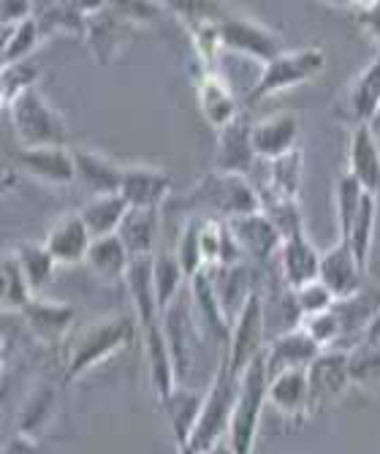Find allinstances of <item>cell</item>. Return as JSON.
Here are the masks:
<instances>
[{"label":"cell","mask_w":380,"mask_h":454,"mask_svg":"<svg viewBox=\"0 0 380 454\" xmlns=\"http://www.w3.org/2000/svg\"><path fill=\"white\" fill-rule=\"evenodd\" d=\"M139 324L128 316H106L79 326L66 343V381L84 376L88 370L128 346Z\"/></svg>","instance_id":"6da1fadb"},{"label":"cell","mask_w":380,"mask_h":454,"mask_svg":"<svg viewBox=\"0 0 380 454\" xmlns=\"http://www.w3.org/2000/svg\"><path fill=\"white\" fill-rule=\"evenodd\" d=\"M9 126L19 147H68V129L63 114L50 104V98L38 88L17 96L12 104L4 106Z\"/></svg>","instance_id":"7a4b0ae2"},{"label":"cell","mask_w":380,"mask_h":454,"mask_svg":"<svg viewBox=\"0 0 380 454\" xmlns=\"http://www.w3.org/2000/svg\"><path fill=\"white\" fill-rule=\"evenodd\" d=\"M239 384L242 379L231 373L229 359L226 354H221V364L213 376V384L206 389L204 397V411H201V419L190 435V449L204 454L213 446L229 441V430H231V417H234V408L239 400Z\"/></svg>","instance_id":"3957f363"},{"label":"cell","mask_w":380,"mask_h":454,"mask_svg":"<svg viewBox=\"0 0 380 454\" xmlns=\"http://www.w3.org/2000/svg\"><path fill=\"white\" fill-rule=\"evenodd\" d=\"M188 201L213 213L209 218H221V221H231L261 210V196L259 188L252 185V180L226 172L204 175L198 185L188 193Z\"/></svg>","instance_id":"277c9868"},{"label":"cell","mask_w":380,"mask_h":454,"mask_svg":"<svg viewBox=\"0 0 380 454\" xmlns=\"http://www.w3.org/2000/svg\"><path fill=\"white\" fill-rule=\"evenodd\" d=\"M267 405H269V376H267V356L261 354L250 362L239 384V400L229 430V443L234 454H252L259 422Z\"/></svg>","instance_id":"5b68a950"},{"label":"cell","mask_w":380,"mask_h":454,"mask_svg":"<svg viewBox=\"0 0 380 454\" xmlns=\"http://www.w3.org/2000/svg\"><path fill=\"white\" fill-rule=\"evenodd\" d=\"M326 68V55L315 47L307 50H285L280 58L267 63L261 68V76L256 79V85L247 93V106L261 104L277 93H285L291 88H299L305 82L315 79Z\"/></svg>","instance_id":"8992f818"},{"label":"cell","mask_w":380,"mask_h":454,"mask_svg":"<svg viewBox=\"0 0 380 454\" xmlns=\"http://www.w3.org/2000/svg\"><path fill=\"white\" fill-rule=\"evenodd\" d=\"M218 35L221 47L237 55H247L259 63H272L285 52L280 33L267 27L264 22L244 17V14H223L218 17Z\"/></svg>","instance_id":"52a82bcc"},{"label":"cell","mask_w":380,"mask_h":454,"mask_svg":"<svg viewBox=\"0 0 380 454\" xmlns=\"http://www.w3.org/2000/svg\"><path fill=\"white\" fill-rule=\"evenodd\" d=\"M267 343H269V338H267V326H264V294L256 288V294L247 300L244 310L237 316L234 329H231V343L226 351L231 373L242 379L250 362L267 351Z\"/></svg>","instance_id":"ba28073f"},{"label":"cell","mask_w":380,"mask_h":454,"mask_svg":"<svg viewBox=\"0 0 380 454\" xmlns=\"http://www.w3.org/2000/svg\"><path fill=\"white\" fill-rule=\"evenodd\" d=\"M134 22L125 20L114 4H109L104 12L88 17V27H84V41L96 58L98 66H109L117 60V55L125 50V44L131 41L134 33Z\"/></svg>","instance_id":"9c48e42d"},{"label":"cell","mask_w":380,"mask_h":454,"mask_svg":"<svg viewBox=\"0 0 380 454\" xmlns=\"http://www.w3.org/2000/svg\"><path fill=\"white\" fill-rule=\"evenodd\" d=\"M307 381H310L313 411L334 403L353 384L351 381V351H340V348L323 351L307 367Z\"/></svg>","instance_id":"30bf717a"},{"label":"cell","mask_w":380,"mask_h":454,"mask_svg":"<svg viewBox=\"0 0 380 454\" xmlns=\"http://www.w3.org/2000/svg\"><path fill=\"white\" fill-rule=\"evenodd\" d=\"M244 259H250L252 264L267 267L272 259L280 256V247H283V237L277 231V226L259 210V213H250V215H239L229 221Z\"/></svg>","instance_id":"8fae6325"},{"label":"cell","mask_w":380,"mask_h":454,"mask_svg":"<svg viewBox=\"0 0 380 454\" xmlns=\"http://www.w3.org/2000/svg\"><path fill=\"white\" fill-rule=\"evenodd\" d=\"M215 158H218L215 172L250 177L259 155H256V147H252V122L247 120V114H239L231 126L218 131Z\"/></svg>","instance_id":"7c38bea8"},{"label":"cell","mask_w":380,"mask_h":454,"mask_svg":"<svg viewBox=\"0 0 380 454\" xmlns=\"http://www.w3.org/2000/svg\"><path fill=\"white\" fill-rule=\"evenodd\" d=\"M17 167L44 185H71L76 183V163L74 150L68 147H17Z\"/></svg>","instance_id":"4fadbf2b"},{"label":"cell","mask_w":380,"mask_h":454,"mask_svg":"<svg viewBox=\"0 0 380 454\" xmlns=\"http://www.w3.org/2000/svg\"><path fill=\"white\" fill-rule=\"evenodd\" d=\"M172 193V180L158 167L144 163H128L122 169L120 196L128 201V207L139 210H163V201Z\"/></svg>","instance_id":"5bb4252c"},{"label":"cell","mask_w":380,"mask_h":454,"mask_svg":"<svg viewBox=\"0 0 380 454\" xmlns=\"http://www.w3.org/2000/svg\"><path fill=\"white\" fill-rule=\"evenodd\" d=\"M364 275L367 272L361 270V264L353 256L348 242H337L329 247V251H323L318 280L337 297V302L351 300L353 294H359L364 288Z\"/></svg>","instance_id":"9a60e30c"},{"label":"cell","mask_w":380,"mask_h":454,"mask_svg":"<svg viewBox=\"0 0 380 454\" xmlns=\"http://www.w3.org/2000/svg\"><path fill=\"white\" fill-rule=\"evenodd\" d=\"M299 134H302V120L297 114L293 112L275 114L252 122V147H256L259 160L272 163L291 155L293 150H299Z\"/></svg>","instance_id":"2e32d148"},{"label":"cell","mask_w":380,"mask_h":454,"mask_svg":"<svg viewBox=\"0 0 380 454\" xmlns=\"http://www.w3.org/2000/svg\"><path fill=\"white\" fill-rule=\"evenodd\" d=\"M190 305H193V313H196V326L201 329V333L206 338H213L218 340L226 351H229V343H231V318L226 316L218 294H215V288L213 283H209L206 272H198L190 283Z\"/></svg>","instance_id":"e0dca14e"},{"label":"cell","mask_w":380,"mask_h":454,"mask_svg":"<svg viewBox=\"0 0 380 454\" xmlns=\"http://www.w3.org/2000/svg\"><path fill=\"white\" fill-rule=\"evenodd\" d=\"M323 354V348L305 333V329H293V333H285L275 340L267 343V376L277 379L288 370H307L318 356Z\"/></svg>","instance_id":"ac0fdd59"},{"label":"cell","mask_w":380,"mask_h":454,"mask_svg":"<svg viewBox=\"0 0 380 454\" xmlns=\"http://www.w3.org/2000/svg\"><path fill=\"white\" fill-rule=\"evenodd\" d=\"M277 259H280V280L288 288H302V286L318 280L323 254L315 247V242L307 237V231H302V234L283 242Z\"/></svg>","instance_id":"d6986e66"},{"label":"cell","mask_w":380,"mask_h":454,"mask_svg":"<svg viewBox=\"0 0 380 454\" xmlns=\"http://www.w3.org/2000/svg\"><path fill=\"white\" fill-rule=\"evenodd\" d=\"M44 245L50 247V254L55 256L58 264L71 267V264H79V262L88 259V251L93 245V234L79 213H66L47 231Z\"/></svg>","instance_id":"ffe728a7"},{"label":"cell","mask_w":380,"mask_h":454,"mask_svg":"<svg viewBox=\"0 0 380 454\" xmlns=\"http://www.w3.org/2000/svg\"><path fill=\"white\" fill-rule=\"evenodd\" d=\"M209 283H213L215 294L226 310V316L231 318V324L237 321V316L244 310L247 300L256 294V283H252V270L247 262L234 264V267H206L204 270Z\"/></svg>","instance_id":"44dd1931"},{"label":"cell","mask_w":380,"mask_h":454,"mask_svg":"<svg viewBox=\"0 0 380 454\" xmlns=\"http://www.w3.org/2000/svg\"><path fill=\"white\" fill-rule=\"evenodd\" d=\"M74 163H76V183L84 191H90V199L106 196V193H120L125 167L114 163L109 155H104L98 150L79 147V150H74Z\"/></svg>","instance_id":"7402d4cb"},{"label":"cell","mask_w":380,"mask_h":454,"mask_svg":"<svg viewBox=\"0 0 380 454\" xmlns=\"http://www.w3.org/2000/svg\"><path fill=\"white\" fill-rule=\"evenodd\" d=\"M196 96H198V106L204 120L213 129L223 131L226 126L242 114L234 90L229 88V82H223L215 71H204L196 82Z\"/></svg>","instance_id":"603a6c76"},{"label":"cell","mask_w":380,"mask_h":454,"mask_svg":"<svg viewBox=\"0 0 380 454\" xmlns=\"http://www.w3.org/2000/svg\"><path fill=\"white\" fill-rule=\"evenodd\" d=\"M269 405L285 419H305L313 414V397L307 370H288V373L269 379Z\"/></svg>","instance_id":"cb8c5ba5"},{"label":"cell","mask_w":380,"mask_h":454,"mask_svg":"<svg viewBox=\"0 0 380 454\" xmlns=\"http://www.w3.org/2000/svg\"><path fill=\"white\" fill-rule=\"evenodd\" d=\"M364 191L375 193L380 191V142L372 126H356L351 134L348 147V169Z\"/></svg>","instance_id":"d4e9b609"},{"label":"cell","mask_w":380,"mask_h":454,"mask_svg":"<svg viewBox=\"0 0 380 454\" xmlns=\"http://www.w3.org/2000/svg\"><path fill=\"white\" fill-rule=\"evenodd\" d=\"M25 324L30 326V333H35L41 340L58 343L71 333V326L76 321V313L66 302H52L47 297H33V302L19 313Z\"/></svg>","instance_id":"484cf974"},{"label":"cell","mask_w":380,"mask_h":454,"mask_svg":"<svg viewBox=\"0 0 380 454\" xmlns=\"http://www.w3.org/2000/svg\"><path fill=\"white\" fill-rule=\"evenodd\" d=\"M348 117L356 126H372L375 114L380 112V55L351 82L345 96Z\"/></svg>","instance_id":"4316f807"},{"label":"cell","mask_w":380,"mask_h":454,"mask_svg":"<svg viewBox=\"0 0 380 454\" xmlns=\"http://www.w3.org/2000/svg\"><path fill=\"white\" fill-rule=\"evenodd\" d=\"M204 397H206V392L188 389V387L177 384L172 395H168L166 400H160L166 417H168V425H172V433H174L180 446L190 443V435H193V430L201 419V411H204Z\"/></svg>","instance_id":"83f0119b"},{"label":"cell","mask_w":380,"mask_h":454,"mask_svg":"<svg viewBox=\"0 0 380 454\" xmlns=\"http://www.w3.org/2000/svg\"><path fill=\"white\" fill-rule=\"evenodd\" d=\"M158 234H160V210H139V207L128 210V215H125V221L117 231L122 245L128 247L131 259L155 256Z\"/></svg>","instance_id":"f1b7e54d"},{"label":"cell","mask_w":380,"mask_h":454,"mask_svg":"<svg viewBox=\"0 0 380 454\" xmlns=\"http://www.w3.org/2000/svg\"><path fill=\"white\" fill-rule=\"evenodd\" d=\"M128 201H125L120 193H106V196H93L84 201V207L79 210L81 221L88 223L93 239L98 237H112L120 231L125 215H128Z\"/></svg>","instance_id":"f546056e"},{"label":"cell","mask_w":380,"mask_h":454,"mask_svg":"<svg viewBox=\"0 0 380 454\" xmlns=\"http://www.w3.org/2000/svg\"><path fill=\"white\" fill-rule=\"evenodd\" d=\"M131 262L134 259L128 254V247L122 245V239L117 234L93 239L88 259H84V264H88L98 278L122 280V283H125V275H128V270H131Z\"/></svg>","instance_id":"4dcf8cb0"},{"label":"cell","mask_w":380,"mask_h":454,"mask_svg":"<svg viewBox=\"0 0 380 454\" xmlns=\"http://www.w3.org/2000/svg\"><path fill=\"white\" fill-rule=\"evenodd\" d=\"M302 324H305V316L299 310L293 288H288L283 283L280 292H272L269 297L264 294V326H267L269 340H275L285 333H293V329H302Z\"/></svg>","instance_id":"1f68e13d"},{"label":"cell","mask_w":380,"mask_h":454,"mask_svg":"<svg viewBox=\"0 0 380 454\" xmlns=\"http://www.w3.org/2000/svg\"><path fill=\"white\" fill-rule=\"evenodd\" d=\"M152 286H155V297L163 313L185 292L188 278L174 251H158L152 256Z\"/></svg>","instance_id":"d6a6232c"},{"label":"cell","mask_w":380,"mask_h":454,"mask_svg":"<svg viewBox=\"0 0 380 454\" xmlns=\"http://www.w3.org/2000/svg\"><path fill=\"white\" fill-rule=\"evenodd\" d=\"M12 254L17 256V262H19V267H22V272H25L30 288H33V294L41 297V292L50 286L55 270L60 267L55 262V256L50 254V247L44 242H30L27 239V242H17L12 247Z\"/></svg>","instance_id":"836d02e7"},{"label":"cell","mask_w":380,"mask_h":454,"mask_svg":"<svg viewBox=\"0 0 380 454\" xmlns=\"http://www.w3.org/2000/svg\"><path fill=\"white\" fill-rule=\"evenodd\" d=\"M259 196H280V199H299L302 188V147L293 150L291 155L272 160L267 183L256 185Z\"/></svg>","instance_id":"e575fe53"},{"label":"cell","mask_w":380,"mask_h":454,"mask_svg":"<svg viewBox=\"0 0 380 454\" xmlns=\"http://www.w3.org/2000/svg\"><path fill=\"white\" fill-rule=\"evenodd\" d=\"M364 191L361 183L351 175L343 172L334 183V213H337V231H340V242H348L351 229L356 223V215L361 210V201H364Z\"/></svg>","instance_id":"d590c367"},{"label":"cell","mask_w":380,"mask_h":454,"mask_svg":"<svg viewBox=\"0 0 380 454\" xmlns=\"http://www.w3.org/2000/svg\"><path fill=\"white\" fill-rule=\"evenodd\" d=\"M35 20L47 38L55 33L84 35V27H88V20L76 9V4H38Z\"/></svg>","instance_id":"8d00e7d4"},{"label":"cell","mask_w":380,"mask_h":454,"mask_svg":"<svg viewBox=\"0 0 380 454\" xmlns=\"http://www.w3.org/2000/svg\"><path fill=\"white\" fill-rule=\"evenodd\" d=\"M47 35H44V30H41L35 17L12 27V30H4V68L30 60V55L38 50V44Z\"/></svg>","instance_id":"74e56055"},{"label":"cell","mask_w":380,"mask_h":454,"mask_svg":"<svg viewBox=\"0 0 380 454\" xmlns=\"http://www.w3.org/2000/svg\"><path fill=\"white\" fill-rule=\"evenodd\" d=\"M375 223H377V196L375 193H364V201H361V210L356 215V223L351 229V237H348V245L353 256L359 259L361 270L367 272V264H369V254H372V239H375Z\"/></svg>","instance_id":"f35d334b"},{"label":"cell","mask_w":380,"mask_h":454,"mask_svg":"<svg viewBox=\"0 0 380 454\" xmlns=\"http://www.w3.org/2000/svg\"><path fill=\"white\" fill-rule=\"evenodd\" d=\"M0 275H4V310L6 313H22L30 302H33V288L17 262V256L12 251L4 254V267H0Z\"/></svg>","instance_id":"ab89813d"},{"label":"cell","mask_w":380,"mask_h":454,"mask_svg":"<svg viewBox=\"0 0 380 454\" xmlns=\"http://www.w3.org/2000/svg\"><path fill=\"white\" fill-rule=\"evenodd\" d=\"M204 221L206 218H190L185 221L180 237H177V247H174V254L185 270V278L188 283L206 270V262H204V247H201V231H204Z\"/></svg>","instance_id":"60d3db41"},{"label":"cell","mask_w":380,"mask_h":454,"mask_svg":"<svg viewBox=\"0 0 380 454\" xmlns=\"http://www.w3.org/2000/svg\"><path fill=\"white\" fill-rule=\"evenodd\" d=\"M261 213H264V215L277 226V231H280L283 242L305 231V221H302L299 199L261 196Z\"/></svg>","instance_id":"b9f144b4"},{"label":"cell","mask_w":380,"mask_h":454,"mask_svg":"<svg viewBox=\"0 0 380 454\" xmlns=\"http://www.w3.org/2000/svg\"><path fill=\"white\" fill-rule=\"evenodd\" d=\"M55 411V389L52 387H41L22 408L19 414V433L22 435H38L41 430H44V425L50 422Z\"/></svg>","instance_id":"7bdbcfd3"},{"label":"cell","mask_w":380,"mask_h":454,"mask_svg":"<svg viewBox=\"0 0 380 454\" xmlns=\"http://www.w3.org/2000/svg\"><path fill=\"white\" fill-rule=\"evenodd\" d=\"M351 381L361 389H380V346H356L351 351Z\"/></svg>","instance_id":"ee69618b"},{"label":"cell","mask_w":380,"mask_h":454,"mask_svg":"<svg viewBox=\"0 0 380 454\" xmlns=\"http://www.w3.org/2000/svg\"><path fill=\"white\" fill-rule=\"evenodd\" d=\"M302 329H305V333H307L323 351L337 348V346L343 343V321H340V316H337L334 308L326 310V313H318V316L305 318Z\"/></svg>","instance_id":"f6af8a7d"},{"label":"cell","mask_w":380,"mask_h":454,"mask_svg":"<svg viewBox=\"0 0 380 454\" xmlns=\"http://www.w3.org/2000/svg\"><path fill=\"white\" fill-rule=\"evenodd\" d=\"M38 66L33 60H25V63H14V66H6L4 68V106L12 104L17 96L38 88Z\"/></svg>","instance_id":"bcb514c9"},{"label":"cell","mask_w":380,"mask_h":454,"mask_svg":"<svg viewBox=\"0 0 380 454\" xmlns=\"http://www.w3.org/2000/svg\"><path fill=\"white\" fill-rule=\"evenodd\" d=\"M293 294H297V302H299V310L305 318L310 316H318V313H326L337 305V297L329 292V288L315 280V283H307L302 288H293Z\"/></svg>","instance_id":"7dc6e473"},{"label":"cell","mask_w":380,"mask_h":454,"mask_svg":"<svg viewBox=\"0 0 380 454\" xmlns=\"http://www.w3.org/2000/svg\"><path fill=\"white\" fill-rule=\"evenodd\" d=\"M35 9H38V4H30V0H17V4L14 0H4V4H0V25H4V30H12L22 22L33 20Z\"/></svg>","instance_id":"c3c4849f"},{"label":"cell","mask_w":380,"mask_h":454,"mask_svg":"<svg viewBox=\"0 0 380 454\" xmlns=\"http://www.w3.org/2000/svg\"><path fill=\"white\" fill-rule=\"evenodd\" d=\"M356 22L361 25V30L375 41V44H380V0L377 4H367L364 9H359Z\"/></svg>","instance_id":"681fc988"},{"label":"cell","mask_w":380,"mask_h":454,"mask_svg":"<svg viewBox=\"0 0 380 454\" xmlns=\"http://www.w3.org/2000/svg\"><path fill=\"white\" fill-rule=\"evenodd\" d=\"M204 454H234V449H231V443H229V441H223V443L213 446V449L204 451Z\"/></svg>","instance_id":"f907efd6"},{"label":"cell","mask_w":380,"mask_h":454,"mask_svg":"<svg viewBox=\"0 0 380 454\" xmlns=\"http://www.w3.org/2000/svg\"><path fill=\"white\" fill-rule=\"evenodd\" d=\"M372 129H375V134L380 137V112L375 114V120H372Z\"/></svg>","instance_id":"816d5d0a"},{"label":"cell","mask_w":380,"mask_h":454,"mask_svg":"<svg viewBox=\"0 0 380 454\" xmlns=\"http://www.w3.org/2000/svg\"><path fill=\"white\" fill-rule=\"evenodd\" d=\"M180 454H198V451H193L190 446H180Z\"/></svg>","instance_id":"f5cc1de1"}]
</instances>
